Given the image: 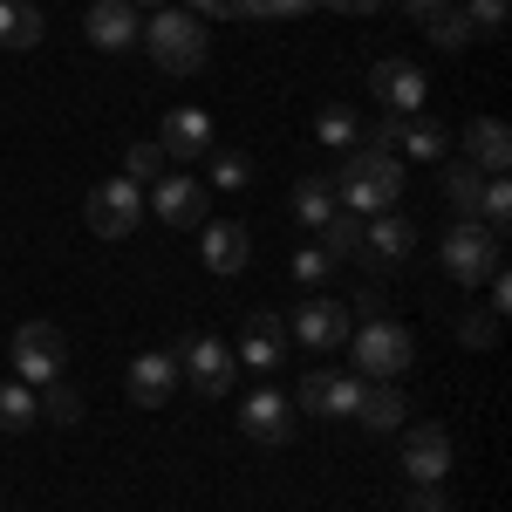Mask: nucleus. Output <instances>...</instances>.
<instances>
[{
    "label": "nucleus",
    "instance_id": "f257e3e1",
    "mask_svg": "<svg viewBox=\"0 0 512 512\" xmlns=\"http://www.w3.org/2000/svg\"><path fill=\"white\" fill-rule=\"evenodd\" d=\"M328 192H335V205L355 212V219L396 212V198H403V158H396V151H362V144H355V151H342Z\"/></svg>",
    "mask_w": 512,
    "mask_h": 512
},
{
    "label": "nucleus",
    "instance_id": "f03ea898",
    "mask_svg": "<svg viewBox=\"0 0 512 512\" xmlns=\"http://www.w3.org/2000/svg\"><path fill=\"white\" fill-rule=\"evenodd\" d=\"M144 48H151V62H158L164 76H198L205 69V28H198L192 7H164L144 21Z\"/></svg>",
    "mask_w": 512,
    "mask_h": 512
},
{
    "label": "nucleus",
    "instance_id": "7ed1b4c3",
    "mask_svg": "<svg viewBox=\"0 0 512 512\" xmlns=\"http://www.w3.org/2000/svg\"><path fill=\"white\" fill-rule=\"evenodd\" d=\"M437 260H444V274L458 280V287H485L506 267V239L492 233V226H478V219H458L444 233V246H437Z\"/></svg>",
    "mask_w": 512,
    "mask_h": 512
},
{
    "label": "nucleus",
    "instance_id": "20e7f679",
    "mask_svg": "<svg viewBox=\"0 0 512 512\" xmlns=\"http://www.w3.org/2000/svg\"><path fill=\"white\" fill-rule=\"evenodd\" d=\"M349 349H355V369L376 376V383H396L417 362V342H410V328L396 315H376V321H362V328H349Z\"/></svg>",
    "mask_w": 512,
    "mask_h": 512
},
{
    "label": "nucleus",
    "instance_id": "39448f33",
    "mask_svg": "<svg viewBox=\"0 0 512 512\" xmlns=\"http://www.w3.org/2000/svg\"><path fill=\"white\" fill-rule=\"evenodd\" d=\"M7 355H14V383L41 390V383H55V376L69 369V335H62L55 321H21L14 342H7Z\"/></svg>",
    "mask_w": 512,
    "mask_h": 512
},
{
    "label": "nucleus",
    "instance_id": "423d86ee",
    "mask_svg": "<svg viewBox=\"0 0 512 512\" xmlns=\"http://www.w3.org/2000/svg\"><path fill=\"white\" fill-rule=\"evenodd\" d=\"M82 219H89V233H96V239H130L137 226H144V185H130V178H103V185H89Z\"/></svg>",
    "mask_w": 512,
    "mask_h": 512
},
{
    "label": "nucleus",
    "instance_id": "0eeeda50",
    "mask_svg": "<svg viewBox=\"0 0 512 512\" xmlns=\"http://www.w3.org/2000/svg\"><path fill=\"white\" fill-rule=\"evenodd\" d=\"M369 96H383V110H396V117H417L424 96H431V76H424L410 55H383V62L369 69Z\"/></svg>",
    "mask_w": 512,
    "mask_h": 512
},
{
    "label": "nucleus",
    "instance_id": "6e6552de",
    "mask_svg": "<svg viewBox=\"0 0 512 512\" xmlns=\"http://www.w3.org/2000/svg\"><path fill=\"white\" fill-rule=\"evenodd\" d=\"M294 403H301L308 417H335V424H355V403H362V376H342V369H308Z\"/></svg>",
    "mask_w": 512,
    "mask_h": 512
},
{
    "label": "nucleus",
    "instance_id": "1a4fd4ad",
    "mask_svg": "<svg viewBox=\"0 0 512 512\" xmlns=\"http://www.w3.org/2000/svg\"><path fill=\"white\" fill-rule=\"evenodd\" d=\"M287 335H294L301 349H315V355L321 349H342V342H349V308L328 301V294H308V301L287 315Z\"/></svg>",
    "mask_w": 512,
    "mask_h": 512
},
{
    "label": "nucleus",
    "instance_id": "9d476101",
    "mask_svg": "<svg viewBox=\"0 0 512 512\" xmlns=\"http://www.w3.org/2000/svg\"><path fill=\"white\" fill-rule=\"evenodd\" d=\"M171 362H178V376H192V383H198V396H226V390H233V369H239L233 349H219L212 335H185Z\"/></svg>",
    "mask_w": 512,
    "mask_h": 512
},
{
    "label": "nucleus",
    "instance_id": "9b49d317",
    "mask_svg": "<svg viewBox=\"0 0 512 512\" xmlns=\"http://www.w3.org/2000/svg\"><path fill=\"white\" fill-rule=\"evenodd\" d=\"M205 185H198L192 171H164L158 185H151V212H158L164 226H178V233H192V226H205Z\"/></svg>",
    "mask_w": 512,
    "mask_h": 512
},
{
    "label": "nucleus",
    "instance_id": "f8f14e48",
    "mask_svg": "<svg viewBox=\"0 0 512 512\" xmlns=\"http://www.w3.org/2000/svg\"><path fill=\"white\" fill-rule=\"evenodd\" d=\"M403 472L417 485H444L451 478V431L444 424H410L403 431Z\"/></svg>",
    "mask_w": 512,
    "mask_h": 512
},
{
    "label": "nucleus",
    "instance_id": "ddd939ff",
    "mask_svg": "<svg viewBox=\"0 0 512 512\" xmlns=\"http://www.w3.org/2000/svg\"><path fill=\"white\" fill-rule=\"evenodd\" d=\"M82 35L96 41L103 55H123V48H137V41H144V21H137V7H130V0H89Z\"/></svg>",
    "mask_w": 512,
    "mask_h": 512
},
{
    "label": "nucleus",
    "instance_id": "4468645a",
    "mask_svg": "<svg viewBox=\"0 0 512 512\" xmlns=\"http://www.w3.org/2000/svg\"><path fill=\"white\" fill-rule=\"evenodd\" d=\"M362 253H369L376 274H390L396 260L417 253V226H410L403 212H376V219H362Z\"/></svg>",
    "mask_w": 512,
    "mask_h": 512
},
{
    "label": "nucleus",
    "instance_id": "2eb2a0df",
    "mask_svg": "<svg viewBox=\"0 0 512 512\" xmlns=\"http://www.w3.org/2000/svg\"><path fill=\"white\" fill-rule=\"evenodd\" d=\"M280 355H287V315L280 308H253L233 362H246V369H280Z\"/></svg>",
    "mask_w": 512,
    "mask_h": 512
},
{
    "label": "nucleus",
    "instance_id": "dca6fc26",
    "mask_svg": "<svg viewBox=\"0 0 512 512\" xmlns=\"http://www.w3.org/2000/svg\"><path fill=\"white\" fill-rule=\"evenodd\" d=\"M239 431L253 437V444H287L294 437V403L280 390H253L239 403Z\"/></svg>",
    "mask_w": 512,
    "mask_h": 512
},
{
    "label": "nucleus",
    "instance_id": "f3484780",
    "mask_svg": "<svg viewBox=\"0 0 512 512\" xmlns=\"http://www.w3.org/2000/svg\"><path fill=\"white\" fill-rule=\"evenodd\" d=\"M158 144H164V158H171V164L212 158V117H205V110H171L164 130H158Z\"/></svg>",
    "mask_w": 512,
    "mask_h": 512
},
{
    "label": "nucleus",
    "instance_id": "a211bd4d",
    "mask_svg": "<svg viewBox=\"0 0 512 512\" xmlns=\"http://www.w3.org/2000/svg\"><path fill=\"white\" fill-rule=\"evenodd\" d=\"M123 390H130V403H144V410H158L164 396L178 390V362L158 349H144L137 362H130V376H123Z\"/></svg>",
    "mask_w": 512,
    "mask_h": 512
},
{
    "label": "nucleus",
    "instance_id": "6ab92c4d",
    "mask_svg": "<svg viewBox=\"0 0 512 512\" xmlns=\"http://www.w3.org/2000/svg\"><path fill=\"white\" fill-rule=\"evenodd\" d=\"M465 158L485 171V178H506L512 164V130L499 117H472V130H465Z\"/></svg>",
    "mask_w": 512,
    "mask_h": 512
},
{
    "label": "nucleus",
    "instance_id": "aec40b11",
    "mask_svg": "<svg viewBox=\"0 0 512 512\" xmlns=\"http://www.w3.org/2000/svg\"><path fill=\"white\" fill-rule=\"evenodd\" d=\"M246 260H253V226L212 219V226H205V267H212V274H239Z\"/></svg>",
    "mask_w": 512,
    "mask_h": 512
},
{
    "label": "nucleus",
    "instance_id": "412c9836",
    "mask_svg": "<svg viewBox=\"0 0 512 512\" xmlns=\"http://www.w3.org/2000/svg\"><path fill=\"white\" fill-rule=\"evenodd\" d=\"M355 424H362V431H403V424H410V403H403L396 383H362Z\"/></svg>",
    "mask_w": 512,
    "mask_h": 512
},
{
    "label": "nucleus",
    "instance_id": "4be33fe9",
    "mask_svg": "<svg viewBox=\"0 0 512 512\" xmlns=\"http://www.w3.org/2000/svg\"><path fill=\"white\" fill-rule=\"evenodd\" d=\"M41 35H48V21L35 14V0H0V48H41Z\"/></svg>",
    "mask_w": 512,
    "mask_h": 512
},
{
    "label": "nucleus",
    "instance_id": "5701e85b",
    "mask_svg": "<svg viewBox=\"0 0 512 512\" xmlns=\"http://www.w3.org/2000/svg\"><path fill=\"white\" fill-rule=\"evenodd\" d=\"M315 144L321 151H355V144H362V117H355L349 103H321L315 110Z\"/></svg>",
    "mask_w": 512,
    "mask_h": 512
},
{
    "label": "nucleus",
    "instance_id": "b1692460",
    "mask_svg": "<svg viewBox=\"0 0 512 512\" xmlns=\"http://www.w3.org/2000/svg\"><path fill=\"white\" fill-rule=\"evenodd\" d=\"M335 212H342V205H335V192H328V178H301V185H294V219H301L308 233H321Z\"/></svg>",
    "mask_w": 512,
    "mask_h": 512
},
{
    "label": "nucleus",
    "instance_id": "393cba45",
    "mask_svg": "<svg viewBox=\"0 0 512 512\" xmlns=\"http://www.w3.org/2000/svg\"><path fill=\"white\" fill-rule=\"evenodd\" d=\"M424 35H431V48H444V55H458V48H472V41H478L472 21H465V7H451V0L424 21Z\"/></svg>",
    "mask_w": 512,
    "mask_h": 512
},
{
    "label": "nucleus",
    "instance_id": "a878e982",
    "mask_svg": "<svg viewBox=\"0 0 512 512\" xmlns=\"http://www.w3.org/2000/svg\"><path fill=\"white\" fill-rule=\"evenodd\" d=\"M478 192H485V171H478L472 158H451V164H444V198L458 205V219H472Z\"/></svg>",
    "mask_w": 512,
    "mask_h": 512
},
{
    "label": "nucleus",
    "instance_id": "bb28decb",
    "mask_svg": "<svg viewBox=\"0 0 512 512\" xmlns=\"http://www.w3.org/2000/svg\"><path fill=\"white\" fill-rule=\"evenodd\" d=\"M444 144H451V130H444L437 117H410V123H403V144H396V151H410L417 164H431V158H444Z\"/></svg>",
    "mask_w": 512,
    "mask_h": 512
},
{
    "label": "nucleus",
    "instance_id": "cd10ccee",
    "mask_svg": "<svg viewBox=\"0 0 512 512\" xmlns=\"http://www.w3.org/2000/svg\"><path fill=\"white\" fill-rule=\"evenodd\" d=\"M41 424V403L28 383H0V431H35Z\"/></svg>",
    "mask_w": 512,
    "mask_h": 512
},
{
    "label": "nucleus",
    "instance_id": "c85d7f7f",
    "mask_svg": "<svg viewBox=\"0 0 512 512\" xmlns=\"http://www.w3.org/2000/svg\"><path fill=\"white\" fill-rule=\"evenodd\" d=\"M321 253H328L335 267L355 260V253H362V219H355V212H335V219L321 226Z\"/></svg>",
    "mask_w": 512,
    "mask_h": 512
},
{
    "label": "nucleus",
    "instance_id": "c756f323",
    "mask_svg": "<svg viewBox=\"0 0 512 512\" xmlns=\"http://www.w3.org/2000/svg\"><path fill=\"white\" fill-rule=\"evenodd\" d=\"M472 219H478V226H492V233L506 239V226H512V185H506V178H485V192H478Z\"/></svg>",
    "mask_w": 512,
    "mask_h": 512
},
{
    "label": "nucleus",
    "instance_id": "7c9ffc66",
    "mask_svg": "<svg viewBox=\"0 0 512 512\" xmlns=\"http://www.w3.org/2000/svg\"><path fill=\"white\" fill-rule=\"evenodd\" d=\"M35 403H41V424H62V431H69V424L82 417V396L69 390L62 376H55V383H41V390H35Z\"/></svg>",
    "mask_w": 512,
    "mask_h": 512
},
{
    "label": "nucleus",
    "instance_id": "2f4dec72",
    "mask_svg": "<svg viewBox=\"0 0 512 512\" xmlns=\"http://www.w3.org/2000/svg\"><path fill=\"white\" fill-rule=\"evenodd\" d=\"M164 171H171L164 144H130V151H123V178H130V185H158Z\"/></svg>",
    "mask_w": 512,
    "mask_h": 512
},
{
    "label": "nucleus",
    "instance_id": "473e14b6",
    "mask_svg": "<svg viewBox=\"0 0 512 512\" xmlns=\"http://www.w3.org/2000/svg\"><path fill=\"white\" fill-rule=\"evenodd\" d=\"M458 342H465V349H492V342H499V315H492V308H465V315H458Z\"/></svg>",
    "mask_w": 512,
    "mask_h": 512
},
{
    "label": "nucleus",
    "instance_id": "72a5a7b5",
    "mask_svg": "<svg viewBox=\"0 0 512 512\" xmlns=\"http://www.w3.org/2000/svg\"><path fill=\"white\" fill-rule=\"evenodd\" d=\"M465 21H472V35L499 41L506 35V0H465Z\"/></svg>",
    "mask_w": 512,
    "mask_h": 512
},
{
    "label": "nucleus",
    "instance_id": "f704fd0d",
    "mask_svg": "<svg viewBox=\"0 0 512 512\" xmlns=\"http://www.w3.org/2000/svg\"><path fill=\"white\" fill-rule=\"evenodd\" d=\"M287 267H294V280H301V287H321V280L335 274V260H328V253H321V246H301V253H294V260H287Z\"/></svg>",
    "mask_w": 512,
    "mask_h": 512
},
{
    "label": "nucleus",
    "instance_id": "c9c22d12",
    "mask_svg": "<svg viewBox=\"0 0 512 512\" xmlns=\"http://www.w3.org/2000/svg\"><path fill=\"white\" fill-rule=\"evenodd\" d=\"M246 178H253V164L239 158V151H219V158H212V185H219V192H239Z\"/></svg>",
    "mask_w": 512,
    "mask_h": 512
},
{
    "label": "nucleus",
    "instance_id": "e433bc0d",
    "mask_svg": "<svg viewBox=\"0 0 512 512\" xmlns=\"http://www.w3.org/2000/svg\"><path fill=\"white\" fill-rule=\"evenodd\" d=\"M403 123L410 117H396V110L383 123H369V130H362V151H396V144H403Z\"/></svg>",
    "mask_w": 512,
    "mask_h": 512
},
{
    "label": "nucleus",
    "instance_id": "4c0bfd02",
    "mask_svg": "<svg viewBox=\"0 0 512 512\" xmlns=\"http://www.w3.org/2000/svg\"><path fill=\"white\" fill-rule=\"evenodd\" d=\"M308 7H321V0H253V21H301Z\"/></svg>",
    "mask_w": 512,
    "mask_h": 512
},
{
    "label": "nucleus",
    "instance_id": "58836bf2",
    "mask_svg": "<svg viewBox=\"0 0 512 512\" xmlns=\"http://www.w3.org/2000/svg\"><path fill=\"white\" fill-rule=\"evenodd\" d=\"M192 14H219V21H253V0H192Z\"/></svg>",
    "mask_w": 512,
    "mask_h": 512
},
{
    "label": "nucleus",
    "instance_id": "ea45409f",
    "mask_svg": "<svg viewBox=\"0 0 512 512\" xmlns=\"http://www.w3.org/2000/svg\"><path fill=\"white\" fill-rule=\"evenodd\" d=\"M403 512H444V492H437V485H410Z\"/></svg>",
    "mask_w": 512,
    "mask_h": 512
},
{
    "label": "nucleus",
    "instance_id": "a19ab883",
    "mask_svg": "<svg viewBox=\"0 0 512 512\" xmlns=\"http://www.w3.org/2000/svg\"><path fill=\"white\" fill-rule=\"evenodd\" d=\"M485 287H492V315H506V308H512V280H506V267L485 280Z\"/></svg>",
    "mask_w": 512,
    "mask_h": 512
},
{
    "label": "nucleus",
    "instance_id": "79ce46f5",
    "mask_svg": "<svg viewBox=\"0 0 512 512\" xmlns=\"http://www.w3.org/2000/svg\"><path fill=\"white\" fill-rule=\"evenodd\" d=\"M396 7H403L410 21H431V14H437V7H444V0H396Z\"/></svg>",
    "mask_w": 512,
    "mask_h": 512
},
{
    "label": "nucleus",
    "instance_id": "37998d69",
    "mask_svg": "<svg viewBox=\"0 0 512 512\" xmlns=\"http://www.w3.org/2000/svg\"><path fill=\"white\" fill-rule=\"evenodd\" d=\"M321 7H335V14H376L383 0H321Z\"/></svg>",
    "mask_w": 512,
    "mask_h": 512
},
{
    "label": "nucleus",
    "instance_id": "c03bdc74",
    "mask_svg": "<svg viewBox=\"0 0 512 512\" xmlns=\"http://www.w3.org/2000/svg\"><path fill=\"white\" fill-rule=\"evenodd\" d=\"M130 7H137V0H130Z\"/></svg>",
    "mask_w": 512,
    "mask_h": 512
}]
</instances>
